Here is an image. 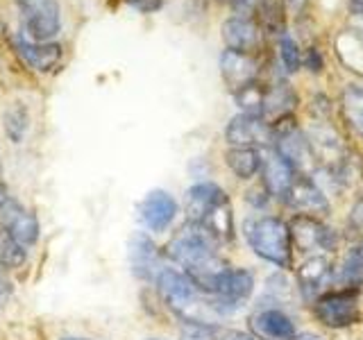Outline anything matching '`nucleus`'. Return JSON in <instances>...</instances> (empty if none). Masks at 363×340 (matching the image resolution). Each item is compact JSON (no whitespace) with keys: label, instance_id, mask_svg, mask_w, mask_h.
<instances>
[{"label":"nucleus","instance_id":"nucleus-1","mask_svg":"<svg viewBox=\"0 0 363 340\" xmlns=\"http://www.w3.org/2000/svg\"><path fill=\"white\" fill-rule=\"evenodd\" d=\"M166 254L184 268L189 279L202 293H211L213 281L225 268H230L216 252V238L196 222H186L170 238Z\"/></svg>","mask_w":363,"mask_h":340},{"label":"nucleus","instance_id":"nucleus-2","mask_svg":"<svg viewBox=\"0 0 363 340\" xmlns=\"http://www.w3.org/2000/svg\"><path fill=\"white\" fill-rule=\"evenodd\" d=\"M245 238L257 256L266 259L268 264H275L277 268H291L293 238L289 222L275 218V215L252 218L245 222Z\"/></svg>","mask_w":363,"mask_h":340},{"label":"nucleus","instance_id":"nucleus-3","mask_svg":"<svg viewBox=\"0 0 363 340\" xmlns=\"http://www.w3.org/2000/svg\"><path fill=\"white\" fill-rule=\"evenodd\" d=\"M155 281L164 304L173 313H177L182 320L209 322L204 320V306H202L204 302L200 300V290L189 279L186 272H179L175 268H162Z\"/></svg>","mask_w":363,"mask_h":340},{"label":"nucleus","instance_id":"nucleus-4","mask_svg":"<svg viewBox=\"0 0 363 340\" xmlns=\"http://www.w3.org/2000/svg\"><path fill=\"white\" fill-rule=\"evenodd\" d=\"M313 315L329 329L359 322V288H338L313 300Z\"/></svg>","mask_w":363,"mask_h":340},{"label":"nucleus","instance_id":"nucleus-5","mask_svg":"<svg viewBox=\"0 0 363 340\" xmlns=\"http://www.w3.org/2000/svg\"><path fill=\"white\" fill-rule=\"evenodd\" d=\"M23 23L34 41L48 43L62 32V7L57 0H23Z\"/></svg>","mask_w":363,"mask_h":340},{"label":"nucleus","instance_id":"nucleus-6","mask_svg":"<svg viewBox=\"0 0 363 340\" xmlns=\"http://www.w3.org/2000/svg\"><path fill=\"white\" fill-rule=\"evenodd\" d=\"M225 139L232 147H264L275 143V132L272 125L261 116H250V113H238L225 128Z\"/></svg>","mask_w":363,"mask_h":340},{"label":"nucleus","instance_id":"nucleus-7","mask_svg":"<svg viewBox=\"0 0 363 340\" xmlns=\"http://www.w3.org/2000/svg\"><path fill=\"white\" fill-rule=\"evenodd\" d=\"M11 48H14L16 57L26 64L30 71L45 75L52 73L62 62V45L48 41V43H39V41H30L26 34H14L11 37Z\"/></svg>","mask_w":363,"mask_h":340},{"label":"nucleus","instance_id":"nucleus-8","mask_svg":"<svg viewBox=\"0 0 363 340\" xmlns=\"http://www.w3.org/2000/svg\"><path fill=\"white\" fill-rule=\"evenodd\" d=\"M291 230V238L293 243L298 245L302 252H311V249H334L338 236L334 230H329L325 222H320V218L315 215H306V213H298L293 215L289 222Z\"/></svg>","mask_w":363,"mask_h":340},{"label":"nucleus","instance_id":"nucleus-9","mask_svg":"<svg viewBox=\"0 0 363 340\" xmlns=\"http://www.w3.org/2000/svg\"><path fill=\"white\" fill-rule=\"evenodd\" d=\"M175 215H177V202L168 191L162 188L150 191L139 204L141 222L155 234H164L175 222Z\"/></svg>","mask_w":363,"mask_h":340},{"label":"nucleus","instance_id":"nucleus-10","mask_svg":"<svg viewBox=\"0 0 363 340\" xmlns=\"http://www.w3.org/2000/svg\"><path fill=\"white\" fill-rule=\"evenodd\" d=\"M130 266L136 279L155 281L162 272V254L155 245V241L143 232H136L130 238Z\"/></svg>","mask_w":363,"mask_h":340},{"label":"nucleus","instance_id":"nucleus-11","mask_svg":"<svg viewBox=\"0 0 363 340\" xmlns=\"http://www.w3.org/2000/svg\"><path fill=\"white\" fill-rule=\"evenodd\" d=\"M261 177H264V191L268 196L286 200L289 191L293 188L295 179L300 175H298V168H295L289 159H284L279 152H272L261 162Z\"/></svg>","mask_w":363,"mask_h":340},{"label":"nucleus","instance_id":"nucleus-12","mask_svg":"<svg viewBox=\"0 0 363 340\" xmlns=\"http://www.w3.org/2000/svg\"><path fill=\"white\" fill-rule=\"evenodd\" d=\"M284 202L291 204L295 211L306 213V215H315V218L318 215L329 213V200L325 196V191L318 186L311 177L300 175L298 179H295V184L289 191V196Z\"/></svg>","mask_w":363,"mask_h":340},{"label":"nucleus","instance_id":"nucleus-13","mask_svg":"<svg viewBox=\"0 0 363 340\" xmlns=\"http://www.w3.org/2000/svg\"><path fill=\"white\" fill-rule=\"evenodd\" d=\"M227 200H230V196L218 184H213V181H200V184L191 186L184 198L189 222L200 225L216 207H220Z\"/></svg>","mask_w":363,"mask_h":340},{"label":"nucleus","instance_id":"nucleus-14","mask_svg":"<svg viewBox=\"0 0 363 340\" xmlns=\"http://www.w3.org/2000/svg\"><path fill=\"white\" fill-rule=\"evenodd\" d=\"M220 37L227 45V50H236L245 55H252L261 43V32L257 21L243 16L227 18L220 28Z\"/></svg>","mask_w":363,"mask_h":340},{"label":"nucleus","instance_id":"nucleus-15","mask_svg":"<svg viewBox=\"0 0 363 340\" xmlns=\"http://www.w3.org/2000/svg\"><path fill=\"white\" fill-rule=\"evenodd\" d=\"M220 75H223L227 86H230L232 91H238L250 82H257L259 64L252 55L225 50L220 55Z\"/></svg>","mask_w":363,"mask_h":340},{"label":"nucleus","instance_id":"nucleus-16","mask_svg":"<svg viewBox=\"0 0 363 340\" xmlns=\"http://www.w3.org/2000/svg\"><path fill=\"white\" fill-rule=\"evenodd\" d=\"M300 290L306 300H315L325 293V288L334 281V268L327 256H309L298 268Z\"/></svg>","mask_w":363,"mask_h":340},{"label":"nucleus","instance_id":"nucleus-17","mask_svg":"<svg viewBox=\"0 0 363 340\" xmlns=\"http://www.w3.org/2000/svg\"><path fill=\"white\" fill-rule=\"evenodd\" d=\"M3 225L9 230V234L16 238L23 247H30L39 238V220L32 211L23 209L18 202L9 200L3 209Z\"/></svg>","mask_w":363,"mask_h":340},{"label":"nucleus","instance_id":"nucleus-18","mask_svg":"<svg viewBox=\"0 0 363 340\" xmlns=\"http://www.w3.org/2000/svg\"><path fill=\"white\" fill-rule=\"evenodd\" d=\"M252 329L266 340H293L295 338V324L291 317L279 309H266L252 315Z\"/></svg>","mask_w":363,"mask_h":340},{"label":"nucleus","instance_id":"nucleus-19","mask_svg":"<svg viewBox=\"0 0 363 340\" xmlns=\"http://www.w3.org/2000/svg\"><path fill=\"white\" fill-rule=\"evenodd\" d=\"M298 105V96L289 82H275L266 89L264 98V118L268 120H279L291 116V111Z\"/></svg>","mask_w":363,"mask_h":340},{"label":"nucleus","instance_id":"nucleus-20","mask_svg":"<svg viewBox=\"0 0 363 340\" xmlns=\"http://www.w3.org/2000/svg\"><path fill=\"white\" fill-rule=\"evenodd\" d=\"M340 113L350 130L363 139V86L347 84L340 94Z\"/></svg>","mask_w":363,"mask_h":340},{"label":"nucleus","instance_id":"nucleus-21","mask_svg":"<svg viewBox=\"0 0 363 340\" xmlns=\"http://www.w3.org/2000/svg\"><path fill=\"white\" fill-rule=\"evenodd\" d=\"M225 162L238 179H252L261 170V154L255 147H232L225 152Z\"/></svg>","mask_w":363,"mask_h":340},{"label":"nucleus","instance_id":"nucleus-22","mask_svg":"<svg viewBox=\"0 0 363 340\" xmlns=\"http://www.w3.org/2000/svg\"><path fill=\"white\" fill-rule=\"evenodd\" d=\"M5 134L9 136L11 143H23L26 134L30 130V111L23 102H11L3 113Z\"/></svg>","mask_w":363,"mask_h":340},{"label":"nucleus","instance_id":"nucleus-23","mask_svg":"<svg viewBox=\"0 0 363 340\" xmlns=\"http://www.w3.org/2000/svg\"><path fill=\"white\" fill-rule=\"evenodd\" d=\"M28 259V247H23L7 227L0 222V268H21Z\"/></svg>","mask_w":363,"mask_h":340},{"label":"nucleus","instance_id":"nucleus-24","mask_svg":"<svg viewBox=\"0 0 363 340\" xmlns=\"http://www.w3.org/2000/svg\"><path fill=\"white\" fill-rule=\"evenodd\" d=\"M266 89L259 82H250L243 89L234 91V100L236 105L243 109V113H250V116H261L264 118V98H266Z\"/></svg>","mask_w":363,"mask_h":340},{"label":"nucleus","instance_id":"nucleus-25","mask_svg":"<svg viewBox=\"0 0 363 340\" xmlns=\"http://www.w3.org/2000/svg\"><path fill=\"white\" fill-rule=\"evenodd\" d=\"M257 14L268 32H286L284 30V0H264Z\"/></svg>","mask_w":363,"mask_h":340},{"label":"nucleus","instance_id":"nucleus-26","mask_svg":"<svg viewBox=\"0 0 363 340\" xmlns=\"http://www.w3.org/2000/svg\"><path fill=\"white\" fill-rule=\"evenodd\" d=\"M279 60H281V66L286 68V73H295L300 71L302 66V50L300 45L295 43V39L291 34L284 32L279 37Z\"/></svg>","mask_w":363,"mask_h":340},{"label":"nucleus","instance_id":"nucleus-27","mask_svg":"<svg viewBox=\"0 0 363 340\" xmlns=\"http://www.w3.org/2000/svg\"><path fill=\"white\" fill-rule=\"evenodd\" d=\"M184 340H216L220 336V327L202 320H182Z\"/></svg>","mask_w":363,"mask_h":340},{"label":"nucleus","instance_id":"nucleus-28","mask_svg":"<svg viewBox=\"0 0 363 340\" xmlns=\"http://www.w3.org/2000/svg\"><path fill=\"white\" fill-rule=\"evenodd\" d=\"M261 3H264V0H232V7H234V11H236L238 16L252 18L259 11Z\"/></svg>","mask_w":363,"mask_h":340},{"label":"nucleus","instance_id":"nucleus-29","mask_svg":"<svg viewBox=\"0 0 363 340\" xmlns=\"http://www.w3.org/2000/svg\"><path fill=\"white\" fill-rule=\"evenodd\" d=\"M132 9L141 11V14H155V11L162 9L164 0H125Z\"/></svg>","mask_w":363,"mask_h":340},{"label":"nucleus","instance_id":"nucleus-30","mask_svg":"<svg viewBox=\"0 0 363 340\" xmlns=\"http://www.w3.org/2000/svg\"><path fill=\"white\" fill-rule=\"evenodd\" d=\"M302 64L309 68L311 73H320L323 71V55L318 52L315 48H309V50H304L302 55Z\"/></svg>","mask_w":363,"mask_h":340},{"label":"nucleus","instance_id":"nucleus-31","mask_svg":"<svg viewBox=\"0 0 363 340\" xmlns=\"http://www.w3.org/2000/svg\"><path fill=\"white\" fill-rule=\"evenodd\" d=\"M11 281L5 277V272H3V268H0V309L9 302V298H11Z\"/></svg>","mask_w":363,"mask_h":340},{"label":"nucleus","instance_id":"nucleus-32","mask_svg":"<svg viewBox=\"0 0 363 340\" xmlns=\"http://www.w3.org/2000/svg\"><path fill=\"white\" fill-rule=\"evenodd\" d=\"M220 340H257L252 334H245V332H236V329H232V332H225L220 336Z\"/></svg>","mask_w":363,"mask_h":340},{"label":"nucleus","instance_id":"nucleus-33","mask_svg":"<svg viewBox=\"0 0 363 340\" xmlns=\"http://www.w3.org/2000/svg\"><path fill=\"white\" fill-rule=\"evenodd\" d=\"M284 5H286L291 11H300L306 5V0H284Z\"/></svg>","mask_w":363,"mask_h":340},{"label":"nucleus","instance_id":"nucleus-34","mask_svg":"<svg viewBox=\"0 0 363 340\" xmlns=\"http://www.w3.org/2000/svg\"><path fill=\"white\" fill-rule=\"evenodd\" d=\"M7 202H9V191L5 186V181H0V209H3Z\"/></svg>","mask_w":363,"mask_h":340},{"label":"nucleus","instance_id":"nucleus-35","mask_svg":"<svg viewBox=\"0 0 363 340\" xmlns=\"http://www.w3.org/2000/svg\"><path fill=\"white\" fill-rule=\"evenodd\" d=\"M293 340H323V338L315 336V334H295Z\"/></svg>","mask_w":363,"mask_h":340},{"label":"nucleus","instance_id":"nucleus-36","mask_svg":"<svg viewBox=\"0 0 363 340\" xmlns=\"http://www.w3.org/2000/svg\"><path fill=\"white\" fill-rule=\"evenodd\" d=\"M352 252H354V254H357V259L361 261V266H363V243H361L359 247H354V249H352Z\"/></svg>","mask_w":363,"mask_h":340},{"label":"nucleus","instance_id":"nucleus-37","mask_svg":"<svg viewBox=\"0 0 363 340\" xmlns=\"http://www.w3.org/2000/svg\"><path fill=\"white\" fill-rule=\"evenodd\" d=\"M352 3L357 5V9H363V0H352Z\"/></svg>","mask_w":363,"mask_h":340},{"label":"nucleus","instance_id":"nucleus-38","mask_svg":"<svg viewBox=\"0 0 363 340\" xmlns=\"http://www.w3.org/2000/svg\"><path fill=\"white\" fill-rule=\"evenodd\" d=\"M64 340H86V338H64Z\"/></svg>","mask_w":363,"mask_h":340},{"label":"nucleus","instance_id":"nucleus-39","mask_svg":"<svg viewBox=\"0 0 363 340\" xmlns=\"http://www.w3.org/2000/svg\"><path fill=\"white\" fill-rule=\"evenodd\" d=\"M150 340H155V338H150Z\"/></svg>","mask_w":363,"mask_h":340},{"label":"nucleus","instance_id":"nucleus-40","mask_svg":"<svg viewBox=\"0 0 363 340\" xmlns=\"http://www.w3.org/2000/svg\"><path fill=\"white\" fill-rule=\"evenodd\" d=\"M21 3H23V0H21Z\"/></svg>","mask_w":363,"mask_h":340}]
</instances>
